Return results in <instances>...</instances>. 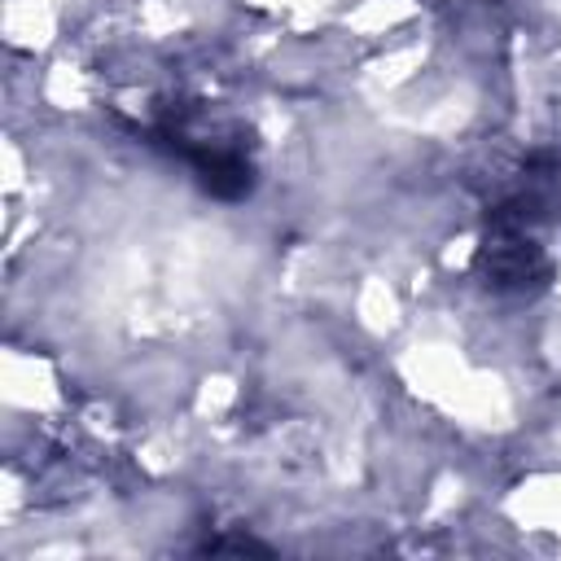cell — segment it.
<instances>
[{"instance_id": "6da1fadb", "label": "cell", "mask_w": 561, "mask_h": 561, "mask_svg": "<svg viewBox=\"0 0 561 561\" xmlns=\"http://www.w3.org/2000/svg\"><path fill=\"white\" fill-rule=\"evenodd\" d=\"M158 140H162L180 162H188V171L197 175V184H202L210 197L237 202V197L250 193V184H254V162H250L245 145L232 140V136H224L219 127H206L202 118L171 114V118H162Z\"/></svg>"}]
</instances>
